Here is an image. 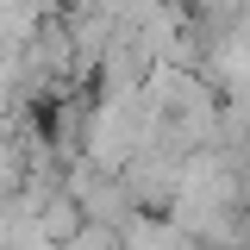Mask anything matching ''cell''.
<instances>
[{
	"instance_id": "obj_1",
	"label": "cell",
	"mask_w": 250,
	"mask_h": 250,
	"mask_svg": "<svg viewBox=\"0 0 250 250\" xmlns=\"http://www.w3.org/2000/svg\"><path fill=\"white\" fill-rule=\"evenodd\" d=\"M62 250H125V231L119 225H100V219H82V225L62 238Z\"/></svg>"
}]
</instances>
